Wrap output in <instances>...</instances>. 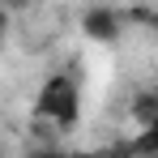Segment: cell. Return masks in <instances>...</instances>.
Wrapping results in <instances>:
<instances>
[{"mask_svg": "<svg viewBox=\"0 0 158 158\" xmlns=\"http://www.w3.org/2000/svg\"><path fill=\"white\" fill-rule=\"evenodd\" d=\"M34 115H39V120H47V124H56V128L77 124V115H81L77 81L64 77V73L47 77V81H43V90H39V98H34Z\"/></svg>", "mask_w": 158, "mask_h": 158, "instance_id": "cell-1", "label": "cell"}, {"mask_svg": "<svg viewBox=\"0 0 158 158\" xmlns=\"http://www.w3.org/2000/svg\"><path fill=\"white\" fill-rule=\"evenodd\" d=\"M81 30H85L94 43H111V39L124 30V17H120L115 9H90V13L81 17Z\"/></svg>", "mask_w": 158, "mask_h": 158, "instance_id": "cell-2", "label": "cell"}, {"mask_svg": "<svg viewBox=\"0 0 158 158\" xmlns=\"http://www.w3.org/2000/svg\"><path fill=\"white\" fill-rule=\"evenodd\" d=\"M26 158H69L64 150H56V145H39V150H30Z\"/></svg>", "mask_w": 158, "mask_h": 158, "instance_id": "cell-3", "label": "cell"}, {"mask_svg": "<svg viewBox=\"0 0 158 158\" xmlns=\"http://www.w3.org/2000/svg\"><path fill=\"white\" fill-rule=\"evenodd\" d=\"M4 30H9V13L0 9V39H4Z\"/></svg>", "mask_w": 158, "mask_h": 158, "instance_id": "cell-4", "label": "cell"}]
</instances>
